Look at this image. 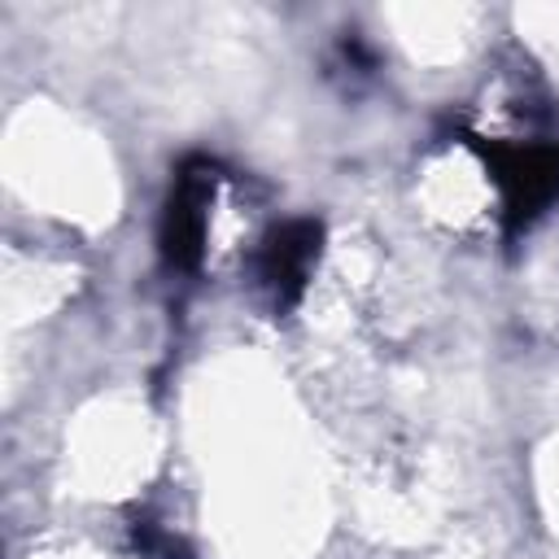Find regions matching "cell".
I'll return each mask as SVG.
<instances>
[{"label": "cell", "instance_id": "1", "mask_svg": "<svg viewBox=\"0 0 559 559\" xmlns=\"http://www.w3.org/2000/svg\"><path fill=\"white\" fill-rule=\"evenodd\" d=\"M502 188L515 218H533L559 197V148H515L502 157Z\"/></svg>", "mask_w": 559, "mask_h": 559}, {"label": "cell", "instance_id": "2", "mask_svg": "<svg viewBox=\"0 0 559 559\" xmlns=\"http://www.w3.org/2000/svg\"><path fill=\"white\" fill-rule=\"evenodd\" d=\"M314 240H319V231L310 223H288L284 231H275V240L266 245V258H262V280L275 284L280 293L297 288L314 258Z\"/></svg>", "mask_w": 559, "mask_h": 559}]
</instances>
